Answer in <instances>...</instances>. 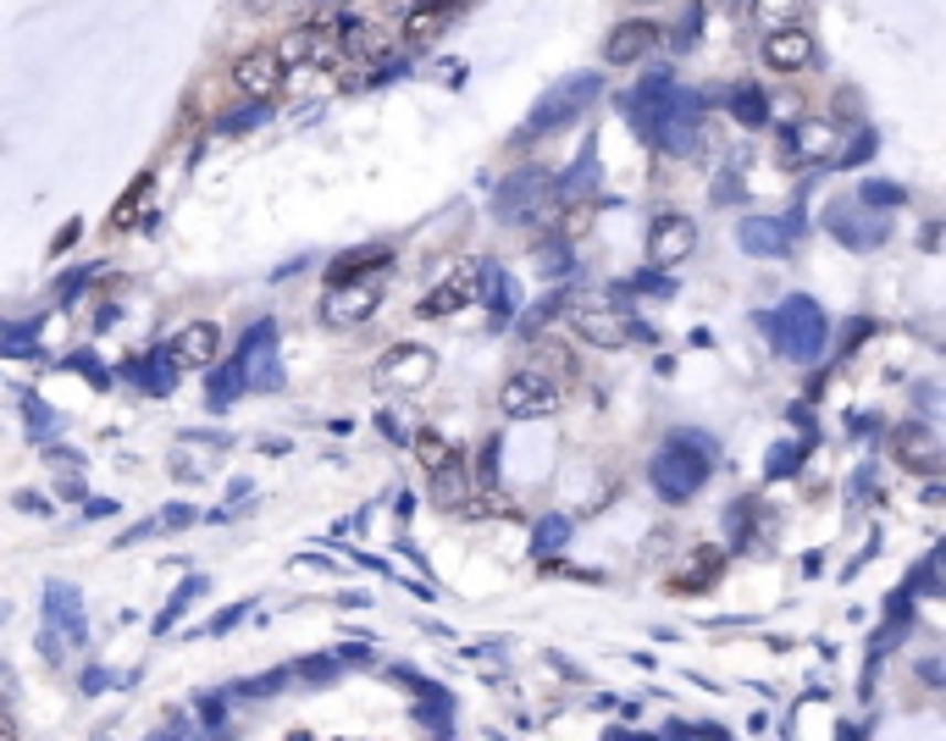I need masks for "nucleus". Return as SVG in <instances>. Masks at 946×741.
<instances>
[{"label":"nucleus","instance_id":"nucleus-11","mask_svg":"<svg viewBox=\"0 0 946 741\" xmlns=\"http://www.w3.org/2000/svg\"><path fill=\"white\" fill-rule=\"evenodd\" d=\"M482 299V266H454L432 293H421V304H415V315H426V321H443V315H459L465 304H477Z\"/></svg>","mask_w":946,"mask_h":741},{"label":"nucleus","instance_id":"nucleus-35","mask_svg":"<svg viewBox=\"0 0 946 741\" xmlns=\"http://www.w3.org/2000/svg\"><path fill=\"white\" fill-rule=\"evenodd\" d=\"M565 304H571V293H565V288H560V293H549V299H538V304L521 315V332H527V337H538V332H543V326H549V321L565 310Z\"/></svg>","mask_w":946,"mask_h":741},{"label":"nucleus","instance_id":"nucleus-17","mask_svg":"<svg viewBox=\"0 0 946 741\" xmlns=\"http://www.w3.org/2000/svg\"><path fill=\"white\" fill-rule=\"evenodd\" d=\"M465 12V0H421L415 12H404V23H398V40L410 45V51H421V45H432L454 18Z\"/></svg>","mask_w":946,"mask_h":741},{"label":"nucleus","instance_id":"nucleus-42","mask_svg":"<svg viewBox=\"0 0 946 741\" xmlns=\"http://www.w3.org/2000/svg\"><path fill=\"white\" fill-rule=\"evenodd\" d=\"M200 592H205V581H200V576H189V581H183V587H178V598H172V603H167V609H161V620H156V631H172V620H178V614H183V603H194V598H200Z\"/></svg>","mask_w":946,"mask_h":741},{"label":"nucleus","instance_id":"nucleus-43","mask_svg":"<svg viewBox=\"0 0 946 741\" xmlns=\"http://www.w3.org/2000/svg\"><path fill=\"white\" fill-rule=\"evenodd\" d=\"M145 194H150V172H139V178H134V189H128V200L117 205V216H111V227H128V216L139 211V200H145Z\"/></svg>","mask_w":946,"mask_h":741},{"label":"nucleus","instance_id":"nucleus-14","mask_svg":"<svg viewBox=\"0 0 946 741\" xmlns=\"http://www.w3.org/2000/svg\"><path fill=\"white\" fill-rule=\"evenodd\" d=\"M698 249V222L692 216H659L648 227V260L653 266H681Z\"/></svg>","mask_w":946,"mask_h":741},{"label":"nucleus","instance_id":"nucleus-16","mask_svg":"<svg viewBox=\"0 0 946 741\" xmlns=\"http://www.w3.org/2000/svg\"><path fill=\"white\" fill-rule=\"evenodd\" d=\"M332 56H338V40H332V29H294V34L277 45V62H283V73L327 67Z\"/></svg>","mask_w":946,"mask_h":741},{"label":"nucleus","instance_id":"nucleus-38","mask_svg":"<svg viewBox=\"0 0 946 741\" xmlns=\"http://www.w3.org/2000/svg\"><path fill=\"white\" fill-rule=\"evenodd\" d=\"M565 543H571V520H565V515L538 520V537H532V548H538V554H560Z\"/></svg>","mask_w":946,"mask_h":741},{"label":"nucleus","instance_id":"nucleus-48","mask_svg":"<svg viewBox=\"0 0 946 741\" xmlns=\"http://www.w3.org/2000/svg\"><path fill=\"white\" fill-rule=\"evenodd\" d=\"M18 702V669L12 664H0V713H7Z\"/></svg>","mask_w":946,"mask_h":741},{"label":"nucleus","instance_id":"nucleus-5","mask_svg":"<svg viewBox=\"0 0 946 741\" xmlns=\"http://www.w3.org/2000/svg\"><path fill=\"white\" fill-rule=\"evenodd\" d=\"M549 200H554V178L543 167H527V172H510L493 189V216L510 222V227H527V222H538L549 211Z\"/></svg>","mask_w":946,"mask_h":741},{"label":"nucleus","instance_id":"nucleus-39","mask_svg":"<svg viewBox=\"0 0 946 741\" xmlns=\"http://www.w3.org/2000/svg\"><path fill=\"white\" fill-rule=\"evenodd\" d=\"M587 178H598V155H593V144L582 150V161H576L565 178H554V189H565V194H582V189H587Z\"/></svg>","mask_w":946,"mask_h":741},{"label":"nucleus","instance_id":"nucleus-24","mask_svg":"<svg viewBox=\"0 0 946 741\" xmlns=\"http://www.w3.org/2000/svg\"><path fill=\"white\" fill-rule=\"evenodd\" d=\"M720 570H725V548H698V554L670 576V592H709Z\"/></svg>","mask_w":946,"mask_h":741},{"label":"nucleus","instance_id":"nucleus-46","mask_svg":"<svg viewBox=\"0 0 946 741\" xmlns=\"http://www.w3.org/2000/svg\"><path fill=\"white\" fill-rule=\"evenodd\" d=\"M736 200H742V178L720 172V178H714V205H736Z\"/></svg>","mask_w":946,"mask_h":741},{"label":"nucleus","instance_id":"nucleus-51","mask_svg":"<svg viewBox=\"0 0 946 741\" xmlns=\"http://www.w3.org/2000/svg\"><path fill=\"white\" fill-rule=\"evenodd\" d=\"M244 614H249V603H238V609H222V614H216V620H211L205 631H233V625H238Z\"/></svg>","mask_w":946,"mask_h":741},{"label":"nucleus","instance_id":"nucleus-50","mask_svg":"<svg viewBox=\"0 0 946 741\" xmlns=\"http://www.w3.org/2000/svg\"><path fill=\"white\" fill-rule=\"evenodd\" d=\"M305 669V680H332L338 675V658H310V664H299Z\"/></svg>","mask_w":946,"mask_h":741},{"label":"nucleus","instance_id":"nucleus-3","mask_svg":"<svg viewBox=\"0 0 946 741\" xmlns=\"http://www.w3.org/2000/svg\"><path fill=\"white\" fill-rule=\"evenodd\" d=\"M764 332H769V343H775L786 359H797V365H814V359L825 354L830 321H825V310H819L808 293H791V299H780V304L764 315Z\"/></svg>","mask_w":946,"mask_h":741},{"label":"nucleus","instance_id":"nucleus-33","mask_svg":"<svg viewBox=\"0 0 946 741\" xmlns=\"http://www.w3.org/2000/svg\"><path fill=\"white\" fill-rule=\"evenodd\" d=\"M266 117H272V100H249L244 111L233 106V111H227V117L216 122V133H249V128H261Z\"/></svg>","mask_w":946,"mask_h":741},{"label":"nucleus","instance_id":"nucleus-20","mask_svg":"<svg viewBox=\"0 0 946 741\" xmlns=\"http://www.w3.org/2000/svg\"><path fill=\"white\" fill-rule=\"evenodd\" d=\"M571 326H576L593 348H626V343H631V326H626L620 310H609V304H571Z\"/></svg>","mask_w":946,"mask_h":741},{"label":"nucleus","instance_id":"nucleus-10","mask_svg":"<svg viewBox=\"0 0 946 741\" xmlns=\"http://www.w3.org/2000/svg\"><path fill=\"white\" fill-rule=\"evenodd\" d=\"M836 128L825 117H797L786 122V139H780V161L786 167H830L836 161Z\"/></svg>","mask_w":946,"mask_h":741},{"label":"nucleus","instance_id":"nucleus-28","mask_svg":"<svg viewBox=\"0 0 946 741\" xmlns=\"http://www.w3.org/2000/svg\"><path fill=\"white\" fill-rule=\"evenodd\" d=\"M482 293H488V304H493V321L504 326V321L515 315V282H510L499 266H482Z\"/></svg>","mask_w":946,"mask_h":741},{"label":"nucleus","instance_id":"nucleus-21","mask_svg":"<svg viewBox=\"0 0 946 741\" xmlns=\"http://www.w3.org/2000/svg\"><path fill=\"white\" fill-rule=\"evenodd\" d=\"M216 354H222V332H216L211 321H189V326L167 343V359H172L178 370H205Z\"/></svg>","mask_w":946,"mask_h":741},{"label":"nucleus","instance_id":"nucleus-53","mask_svg":"<svg viewBox=\"0 0 946 741\" xmlns=\"http://www.w3.org/2000/svg\"><path fill=\"white\" fill-rule=\"evenodd\" d=\"M161 526H194V509H189V504H172V509L161 515Z\"/></svg>","mask_w":946,"mask_h":741},{"label":"nucleus","instance_id":"nucleus-26","mask_svg":"<svg viewBox=\"0 0 946 741\" xmlns=\"http://www.w3.org/2000/svg\"><path fill=\"white\" fill-rule=\"evenodd\" d=\"M128 370H134V383H139V388H150V394H172V383H178V365L167 359V348H161V354L134 359Z\"/></svg>","mask_w":946,"mask_h":741},{"label":"nucleus","instance_id":"nucleus-7","mask_svg":"<svg viewBox=\"0 0 946 741\" xmlns=\"http://www.w3.org/2000/svg\"><path fill=\"white\" fill-rule=\"evenodd\" d=\"M825 227L836 233V244H847V249H858V255H869V249H880V244L891 238L885 216L869 211L863 200H836V205L825 211Z\"/></svg>","mask_w":946,"mask_h":741},{"label":"nucleus","instance_id":"nucleus-41","mask_svg":"<svg viewBox=\"0 0 946 741\" xmlns=\"http://www.w3.org/2000/svg\"><path fill=\"white\" fill-rule=\"evenodd\" d=\"M538 260H543V277H554V282H565V277H571V249H565V238L543 244V249H538Z\"/></svg>","mask_w":946,"mask_h":741},{"label":"nucleus","instance_id":"nucleus-47","mask_svg":"<svg viewBox=\"0 0 946 741\" xmlns=\"http://www.w3.org/2000/svg\"><path fill=\"white\" fill-rule=\"evenodd\" d=\"M277 686H288V669H277V675H266V680H244L238 697H266V691H277Z\"/></svg>","mask_w":946,"mask_h":741},{"label":"nucleus","instance_id":"nucleus-23","mask_svg":"<svg viewBox=\"0 0 946 741\" xmlns=\"http://www.w3.org/2000/svg\"><path fill=\"white\" fill-rule=\"evenodd\" d=\"M648 51H659V29H653V23H620V29L604 40V62H609V67H631V62H642Z\"/></svg>","mask_w":946,"mask_h":741},{"label":"nucleus","instance_id":"nucleus-9","mask_svg":"<svg viewBox=\"0 0 946 741\" xmlns=\"http://www.w3.org/2000/svg\"><path fill=\"white\" fill-rule=\"evenodd\" d=\"M432 370H437V354H432L426 343H393V348L376 359L371 377H376L382 388L415 394V388H426V383H432Z\"/></svg>","mask_w":946,"mask_h":741},{"label":"nucleus","instance_id":"nucleus-15","mask_svg":"<svg viewBox=\"0 0 946 741\" xmlns=\"http://www.w3.org/2000/svg\"><path fill=\"white\" fill-rule=\"evenodd\" d=\"M891 454L902 471H918V476H935L940 471V438L924 427V421H907L891 432Z\"/></svg>","mask_w":946,"mask_h":741},{"label":"nucleus","instance_id":"nucleus-27","mask_svg":"<svg viewBox=\"0 0 946 741\" xmlns=\"http://www.w3.org/2000/svg\"><path fill=\"white\" fill-rule=\"evenodd\" d=\"M725 106H731V117H736L742 128H764V122H769V106H764V89H753V84H742V89H731V95H725Z\"/></svg>","mask_w":946,"mask_h":741},{"label":"nucleus","instance_id":"nucleus-55","mask_svg":"<svg viewBox=\"0 0 946 741\" xmlns=\"http://www.w3.org/2000/svg\"><path fill=\"white\" fill-rule=\"evenodd\" d=\"M0 741H12V719H0Z\"/></svg>","mask_w":946,"mask_h":741},{"label":"nucleus","instance_id":"nucleus-44","mask_svg":"<svg viewBox=\"0 0 946 741\" xmlns=\"http://www.w3.org/2000/svg\"><path fill=\"white\" fill-rule=\"evenodd\" d=\"M869 155H874V133H858L847 150H836V161H841V167H858V161H869Z\"/></svg>","mask_w":946,"mask_h":741},{"label":"nucleus","instance_id":"nucleus-54","mask_svg":"<svg viewBox=\"0 0 946 741\" xmlns=\"http://www.w3.org/2000/svg\"><path fill=\"white\" fill-rule=\"evenodd\" d=\"M156 531H161V520H145V526H134V531H128V537H117V543L128 548V543H145V537H156Z\"/></svg>","mask_w":946,"mask_h":741},{"label":"nucleus","instance_id":"nucleus-32","mask_svg":"<svg viewBox=\"0 0 946 741\" xmlns=\"http://www.w3.org/2000/svg\"><path fill=\"white\" fill-rule=\"evenodd\" d=\"M802 7H808V0H753V12H758L764 29H791L802 18Z\"/></svg>","mask_w":946,"mask_h":741},{"label":"nucleus","instance_id":"nucleus-30","mask_svg":"<svg viewBox=\"0 0 946 741\" xmlns=\"http://www.w3.org/2000/svg\"><path fill=\"white\" fill-rule=\"evenodd\" d=\"M410 449H415V460H421L426 471H443V465L454 460V443H448L443 432H432V427H421V432L410 438Z\"/></svg>","mask_w":946,"mask_h":741},{"label":"nucleus","instance_id":"nucleus-6","mask_svg":"<svg viewBox=\"0 0 946 741\" xmlns=\"http://www.w3.org/2000/svg\"><path fill=\"white\" fill-rule=\"evenodd\" d=\"M499 410L510 421H543L560 410V383L549 370H515V377L499 388Z\"/></svg>","mask_w":946,"mask_h":741},{"label":"nucleus","instance_id":"nucleus-36","mask_svg":"<svg viewBox=\"0 0 946 741\" xmlns=\"http://www.w3.org/2000/svg\"><path fill=\"white\" fill-rule=\"evenodd\" d=\"M432 476H437V504H443V509H454V504L465 498V465H459V454H454L443 471H432Z\"/></svg>","mask_w":946,"mask_h":741},{"label":"nucleus","instance_id":"nucleus-19","mask_svg":"<svg viewBox=\"0 0 946 741\" xmlns=\"http://www.w3.org/2000/svg\"><path fill=\"white\" fill-rule=\"evenodd\" d=\"M791 238H797V222L786 216V222H775V216H747L742 227H736V244L747 249V255H758V260H780L786 249H791Z\"/></svg>","mask_w":946,"mask_h":741},{"label":"nucleus","instance_id":"nucleus-56","mask_svg":"<svg viewBox=\"0 0 946 741\" xmlns=\"http://www.w3.org/2000/svg\"><path fill=\"white\" fill-rule=\"evenodd\" d=\"M7 614H12V609H7V603H0V625H7Z\"/></svg>","mask_w":946,"mask_h":741},{"label":"nucleus","instance_id":"nucleus-49","mask_svg":"<svg viewBox=\"0 0 946 741\" xmlns=\"http://www.w3.org/2000/svg\"><path fill=\"white\" fill-rule=\"evenodd\" d=\"M67 365H73V370H84V377H89V383H95V388H106V370H100V365H95V354H73V359H67Z\"/></svg>","mask_w":946,"mask_h":741},{"label":"nucleus","instance_id":"nucleus-34","mask_svg":"<svg viewBox=\"0 0 946 741\" xmlns=\"http://www.w3.org/2000/svg\"><path fill=\"white\" fill-rule=\"evenodd\" d=\"M858 200H863L869 211H891V205H907V189H902V183L874 178V183H858Z\"/></svg>","mask_w":946,"mask_h":741},{"label":"nucleus","instance_id":"nucleus-4","mask_svg":"<svg viewBox=\"0 0 946 741\" xmlns=\"http://www.w3.org/2000/svg\"><path fill=\"white\" fill-rule=\"evenodd\" d=\"M598 95H604V78H598V73H571L565 84H554V89L527 111V122H521L515 144H532V139H543V133H560V128H565V122H576Z\"/></svg>","mask_w":946,"mask_h":741},{"label":"nucleus","instance_id":"nucleus-22","mask_svg":"<svg viewBox=\"0 0 946 741\" xmlns=\"http://www.w3.org/2000/svg\"><path fill=\"white\" fill-rule=\"evenodd\" d=\"M45 614H51V625H56V631H67V642H84V636H89L84 598H78V587H73V581H51V587H45Z\"/></svg>","mask_w":946,"mask_h":741},{"label":"nucleus","instance_id":"nucleus-8","mask_svg":"<svg viewBox=\"0 0 946 741\" xmlns=\"http://www.w3.org/2000/svg\"><path fill=\"white\" fill-rule=\"evenodd\" d=\"M238 370H244V388H283V365H277V326L272 321H255L238 343Z\"/></svg>","mask_w":946,"mask_h":741},{"label":"nucleus","instance_id":"nucleus-13","mask_svg":"<svg viewBox=\"0 0 946 741\" xmlns=\"http://www.w3.org/2000/svg\"><path fill=\"white\" fill-rule=\"evenodd\" d=\"M283 62H277V51H244L238 62H233V84H238V95H249V100H277L283 95Z\"/></svg>","mask_w":946,"mask_h":741},{"label":"nucleus","instance_id":"nucleus-37","mask_svg":"<svg viewBox=\"0 0 946 741\" xmlns=\"http://www.w3.org/2000/svg\"><path fill=\"white\" fill-rule=\"evenodd\" d=\"M764 106H769V122H797V117H808V100L797 95V89H780V95H764Z\"/></svg>","mask_w":946,"mask_h":741},{"label":"nucleus","instance_id":"nucleus-40","mask_svg":"<svg viewBox=\"0 0 946 741\" xmlns=\"http://www.w3.org/2000/svg\"><path fill=\"white\" fill-rule=\"evenodd\" d=\"M797 465H802V443H775V454L764 460V476L780 482V476H791Z\"/></svg>","mask_w":946,"mask_h":741},{"label":"nucleus","instance_id":"nucleus-12","mask_svg":"<svg viewBox=\"0 0 946 741\" xmlns=\"http://www.w3.org/2000/svg\"><path fill=\"white\" fill-rule=\"evenodd\" d=\"M376 304H382V277H376V271L327 282V293H321V315H327V321H365Z\"/></svg>","mask_w":946,"mask_h":741},{"label":"nucleus","instance_id":"nucleus-18","mask_svg":"<svg viewBox=\"0 0 946 741\" xmlns=\"http://www.w3.org/2000/svg\"><path fill=\"white\" fill-rule=\"evenodd\" d=\"M758 56H764L769 73H786V78H791V73H802V67L814 62V34L797 29V23H791V29H769V40H764Z\"/></svg>","mask_w":946,"mask_h":741},{"label":"nucleus","instance_id":"nucleus-45","mask_svg":"<svg viewBox=\"0 0 946 741\" xmlns=\"http://www.w3.org/2000/svg\"><path fill=\"white\" fill-rule=\"evenodd\" d=\"M23 410H29V427L45 438V432H51V421H56V416L45 410V399H40V394H23Z\"/></svg>","mask_w":946,"mask_h":741},{"label":"nucleus","instance_id":"nucleus-31","mask_svg":"<svg viewBox=\"0 0 946 741\" xmlns=\"http://www.w3.org/2000/svg\"><path fill=\"white\" fill-rule=\"evenodd\" d=\"M332 40H338L343 56H371V51H376V34H371V23H360V18H343V23L332 29Z\"/></svg>","mask_w":946,"mask_h":741},{"label":"nucleus","instance_id":"nucleus-2","mask_svg":"<svg viewBox=\"0 0 946 741\" xmlns=\"http://www.w3.org/2000/svg\"><path fill=\"white\" fill-rule=\"evenodd\" d=\"M709 438H698V432H676L659 454H653V465H648V482H653V493L665 498V504H687L692 493H703V482H709Z\"/></svg>","mask_w":946,"mask_h":741},{"label":"nucleus","instance_id":"nucleus-52","mask_svg":"<svg viewBox=\"0 0 946 741\" xmlns=\"http://www.w3.org/2000/svg\"><path fill=\"white\" fill-rule=\"evenodd\" d=\"M626 288H631V293H670V282H665V277H631Z\"/></svg>","mask_w":946,"mask_h":741},{"label":"nucleus","instance_id":"nucleus-1","mask_svg":"<svg viewBox=\"0 0 946 741\" xmlns=\"http://www.w3.org/2000/svg\"><path fill=\"white\" fill-rule=\"evenodd\" d=\"M620 111L665 155H698V139H703V95L681 89L670 73H648L637 89H626L620 95Z\"/></svg>","mask_w":946,"mask_h":741},{"label":"nucleus","instance_id":"nucleus-25","mask_svg":"<svg viewBox=\"0 0 946 741\" xmlns=\"http://www.w3.org/2000/svg\"><path fill=\"white\" fill-rule=\"evenodd\" d=\"M387 266H393V249H387V244H360V249H343V255L327 266V282L365 277V271H387Z\"/></svg>","mask_w":946,"mask_h":741},{"label":"nucleus","instance_id":"nucleus-29","mask_svg":"<svg viewBox=\"0 0 946 741\" xmlns=\"http://www.w3.org/2000/svg\"><path fill=\"white\" fill-rule=\"evenodd\" d=\"M205 370H211V410H227V405L244 394V370H238V359H233V365H216V359H211Z\"/></svg>","mask_w":946,"mask_h":741}]
</instances>
